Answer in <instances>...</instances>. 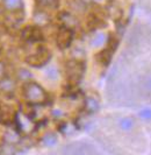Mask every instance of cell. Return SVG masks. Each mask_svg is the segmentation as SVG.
I'll return each mask as SVG.
<instances>
[{
    "instance_id": "cell-5",
    "label": "cell",
    "mask_w": 151,
    "mask_h": 155,
    "mask_svg": "<svg viewBox=\"0 0 151 155\" xmlns=\"http://www.w3.org/2000/svg\"><path fill=\"white\" fill-rule=\"evenodd\" d=\"M21 38L29 43H37L43 40V33L41 27H38L36 25H29L22 29Z\"/></svg>"
},
{
    "instance_id": "cell-7",
    "label": "cell",
    "mask_w": 151,
    "mask_h": 155,
    "mask_svg": "<svg viewBox=\"0 0 151 155\" xmlns=\"http://www.w3.org/2000/svg\"><path fill=\"white\" fill-rule=\"evenodd\" d=\"M0 5L2 11L9 14H18L24 9L23 0H0Z\"/></svg>"
},
{
    "instance_id": "cell-12",
    "label": "cell",
    "mask_w": 151,
    "mask_h": 155,
    "mask_svg": "<svg viewBox=\"0 0 151 155\" xmlns=\"http://www.w3.org/2000/svg\"><path fill=\"white\" fill-rule=\"evenodd\" d=\"M2 77H5V64L0 62V79Z\"/></svg>"
},
{
    "instance_id": "cell-8",
    "label": "cell",
    "mask_w": 151,
    "mask_h": 155,
    "mask_svg": "<svg viewBox=\"0 0 151 155\" xmlns=\"http://www.w3.org/2000/svg\"><path fill=\"white\" fill-rule=\"evenodd\" d=\"M15 114L16 112L9 105H0V123L9 124L14 121Z\"/></svg>"
},
{
    "instance_id": "cell-1",
    "label": "cell",
    "mask_w": 151,
    "mask_h": 155,
    "mask_svg": "<svg viewBox=\"0 0 151 155\" xmlns=\"http://www.w3.org/2000/svg\"><path fill=\"white\" fill-rule=\"evenodd\" d=\"M130 45V67L122 97L129 105L151 107V21L136 26Z\"/></svg>"
},
{
    "instance_id": "cell-9",
    "label": "cell",
    "mask_w": 151,
    "mask_h": 155,
    "mask_svg": "<svg viewBox=\"0 0 151 155\" xmlns=\"http://www.w3.org/2000/svg\"><path fill=\"white\" fill-rule=\"evenodd\" d=\"M15 89L14 82L7 77H2L0 79V90L5 93H11Z\"/></svg>"
},
{
    "instance_id": "cell-3",
    "label": "cell",
    "mask_w": 151,
    "mask_h": 155,
    "mask_svg": "<svg viewBox=\"0 0 151 155\" xmlns=\"http://www.w3.org/2000/svg\"><path fill=\"white\" fill-rule=\"evenodd\" d=\"M50 56H51V54L47 47L38 46L37 48L34 49V51H31L29 55H27L26 62H27V64H29L30 67L40 68V67H43L49 62Z\"/></svg>"
},
{
    "instance_id": "cell-2",
    "label": "cell",
    "mask_w": 151,
    "mask_h": 155,
    "mask_svg": "<svg viewBox=\"0 0 151 155\" xmlns=\"http://www.w3.org/2000/svg\"><path fill=\"white\" fill-rule=\"evenodd\" d=\"M21 92L23 99L29 104L38 105V104H44L48 101V93L44 90V87L33 81L23 82Z\"/></svg>"
},
{
    "instance_id": "cell-6",
    "label": "cell",
    "mask_w": 151,
    "mask_h": 155,
    "mask_svg": "<svg viewBox=\"0 0 151 155\" xmlns=\"http://www.w3.org/2000/svg\"><path fill=\"white\" fill-rule=\"evenodd\" d=\"M73 40V31L72 28H69V27H60V29L58 31L57 35H56V42H57V46L62 48V49H65L69 48L71 42Z\"/></svg>"
},
{
    "instance_id": "cell-10",
    "label": "cell",
    "mask_w": 151,
    "mask_h": 155,
    "mask_svg": "<svg viewBox=\"0 0 151 155\" xmlns=\"http://www.w3.org/2000/svg\"><path fill=\"white\" fill-rule=\"evenodd\" d=\"M37 5L40 9H55L58 7V0H37Z\"/></svg>"
},
{
    "instance_id": "cell-4",
    "label": "cell",
    "mask_w": 151,
    "mask_h": 155,
    "mask_svg": "<svg viewBox=\"0 0 151 155\" xmlns=\"http://www.w3.org/2000/svg\"><path fill=\"white\" fill-rule=\"evenodd\" d=\"M53 155H94L92 148L83 142H75L59 149Z\"/></svg>"
},
{
    "instance_id": "cell-11",
    "label": "cell",
    "mask_w": 151,
    "mask_h": 155,
    "mask_svg": "<svg viewBox=\"0 0 151 155\" xmlns=\"http://www.w3.org/2000/svg\"><path fill=\"white\" fill-rule=\"evenodd\" d=\"M138 1L145 15L149 18V21H151V0H138Z\"/></svg>"
}]
</instances>
